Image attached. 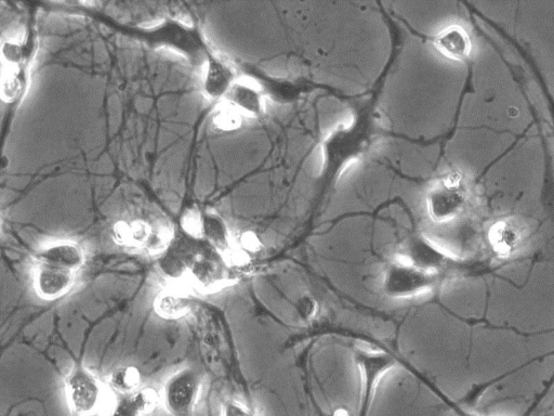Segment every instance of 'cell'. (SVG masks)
<instances>
[{"label":"cell","instance_id":"obj_5","mask_svg":"<svg viewBox=\"0 0 554 416\" xmlns=\"http://www.w3.org/2000/svg\"><path fill=\"white\" fill-rule=\"evenodd\" d=\"M203 389V377L193 368H183L163 386L161 402L171 416H192Z\"/></svg>","mask_w":554,"mask_h":416},{"label":"cell","instance_id":"obj_1","mask_svg":"<svg viewBox=\"0 0 554 416\" xmlns=\"http://www.w3.org/2000/svg\"><path fill=\"white\" fill-rule=\"evenodd\" d=\"M386 134L376 98L362 102L347 122L333 128L321 142L322 190L332 187L351 165L371 153Z\"/></svg>","mask_w":554,"mask_h":416},{"label":"cell","instance_id":"obj_23","mask_svg":"<svg viewBox=\"0 0 554 416\" xmlns=\"http://www.w3.org/2000/svg\"><path fill=\"white\" fill-rule=\"evenodd\" d=\"M221 416H257L255 411L246 405V403L230 399L223 403Z\"/></svg>","mask_w":554,"mask_h":416},{"label":"cell","instance_id":"obj_11","mask_svg":"<svg viewBox=\"0 0 554 416\" xmlns=\"http://www.w3.org/2000/svg\"><path fill=\"white\" fill-rule=\"evenodd\" d=\"M431 42L442 56L452 61L468 63L471 58L472 43L469 34L459 25H452L437 36L431 38Z\"/></svg>","mask_w":554,"mask_h":416},{"label":"cell","instance_id":"obj_7","mask_svg":"<svg viewBox=\"0 0 554 416\" xmlns=\"http://www.w3.org/2000/svg\"><path fill=\"white\" fill-rule=\"evenodd\" d=\"M353 357L362 381L360 416H367L379 382L390 370L397 367L398 362L385 351L362 348L355 349Z\"/></svg>","mask_w":554,"mask_h":416},{"label":"cell","instance_id":"obj_4","mask_svg":"<svg viewBox=\"0 0 554 416\" xmlns=\"http://www.w3.org/2000/svg\"><path fill=\"white\" fill-rule=\"evenodd\" d=\"M468 189L463 176L454 173L435 182L427 194L430 218L438 224L448 223L464 212Z\"/></svg>","mask_w":554,"mask_h":416},{"label":"cell","instance_id":"obj_16","mask_svg":"<svg viewBox=\"0 0 554 416\" xmlns=\"http://www.w3.org/2000/svg\"><path fill=\"white\" fill-rule=\"evenodd\" d=\"M237 82L235 72L227 63L211 60L208 64L205 89L210 98L218 99L230 93Z\"/></svg>","mask_w":554,"mask_h":416},{"label":"cell","instance_id":"obj_14","mask_svg":"<svg viewBox=\"0 0 554 416\" xmlns=\"http://www.w3.org/2000/svg\"><path fill=\"white\" fill-rule=\"evenodd\" d=\"M193 306L191 294L180 286H168L154 301L157 315L164 319H179L189 314Z\"/></svg>","mask_w":554,"mask_h":416},{"label":"cell","instance_id":"obj_18","mask_svg":"<svg viewBox=\"0 0 554 416\" xmlns=\"http://www.w3.org/2000/svg\"><path fill=\"white\" fill-rule=\"evenodd\" d=\"M141 374L136 367L125 366L115 370L109 379L110 386L122 395H129L139 389Z\"/></svg>","mask_w":554,"mask_h":416},{"label":"cell","instance_id":"obj_12","mask_svg":"<svg viewBox=\"0 0 554 416\" xmlns=\"http://www.w3.org/2000/svg\"><path fill=\"white\" fill-rule=\"evenodd\" d=\"M161 403V395L155 389L140 388L133 394L118 398L110 408L108 416H147Z\"/></svg>","mask_w":554,"mask_h":416},{"label":"cell","instance_id":"obj_3","mask_svg":"<svg viewBox=\"0 0 554 416\" xmlns=\"http://www.w3.org/2000/svg\"><path fill=\"white\" fill-rule=\"evenodd\" d=\"M446 278L417 269L397 259L387 266L382 276L381 288L390 298H412L438 288Z\"/></svg>","mask_w":554,"mask_h":416},{"label":"cell","instance_id":"obj_21","mask_svg":"<svg viewBox=\"0 0 554 416\" xmlns=\"http://www.w3.org/2000/svg\"><path fill=\"white\" fill-rule=\"evenodd\" d=\"M240 121L241 114L229 104L217 114L215 124L222 130H232L240 126Z\"/></svg>","mask_w":554,"mask_h":416},{"label":"cell","instance_id":"obj_26","mask_svg":"<svg viewBox=\"0 0 554 416\" xmlns=\"http://www.w3.org/2000/svg\"><path fill=\"white\" fill-rule=\"evenodd\" d=\"M332 416H350V413L348 410L340 408L334 411Z\"/></svg>","mask_w":554,"mask_h":416},{"label":"cell","instance_id":"obj_22","mask_svg":"<svg viewBox=\"0 0 554 416\" xmlns=\"http://www.w3.org/2000/svg\"><path fill=\"white\" fill-rule=\"evenodd\" d=\"M182 225L190 236L194 238H201L204 236V219L196 211L189 212L183 217Z\"/></svg>","mask_w":554,"mask_h":416},{"label":"cell","instance_id":"obj_19","mask_svg":"<svg viewBox=\"0 0 554 416\" xmlns=\"http://www.w3.org/2000/svg\"><path fill=\"white\" fill-rule=\"evenodd\" d=\"M518 54L521 56L527 65H529L534 77L535 81L538 83L540 91H542L543 97L546 101V106L549 112L550 121L554 130V96L551 93V90L549 89V86L547 84V81L545 80V76L542 71H540L538 64L536 63V60L534 57L530 54V51L527 50L524 47L518 48Z\"/></svg>","mask_w":554,"mask_h":416},{"label":"cell","instance_id":"obj_15","mask_svg":"<svg viewBox=\"0 0 554 416\" xmlns=\"http://www.w3.org/2000/svg\"><path fill=\"white\" fill-rule=\"evenodd\" d=\"M188 272L195 284L205 290L216 288L226 278L222 260L217 259L215 255L196 256L190 262Z\"/></svg>","mask_w":554,"mask_h":416},{"label":"cell","instance_id":"obj_24","mask_svg":"<svg viewBox=\"0 0 554 416\" xmlns=\"http://www.w3.org/2000/svg\"><path fill=\"white\" fill-rule=\"evenodd\" d=\"M242 250L245 253H257L261 249V242L253 232H246L241 237Z\"/></svg>","mask_w":554,"mask_h":416},{"label":"cell","instance_id":"obj_9","mask_svg":"<svg viewBox=\"0 0 554 416\" xmlns=\"http://www.w3.org/2000/svg\"><path fill=\"white\" fill-rule=\"evenodd\" d=\"M75 276L73 271L37 263L34 275L35 292L46 301H55L72 290Z\"/></svg>","mask_w":554,"mask_h":416},{"label":"cell","instance_id":"obj_20","mask_svg":"<svg viewBox=\"0 0 554 416\" xmlns=\"http://www.w3.org/2000/svg\"><path fill=\"white\" fill-rule=\"evenodd\" d=\"M319 305L316 299L311 295H302L297 299L296 311L303 322L313 320L318 314Z\"/></svg>","mask_w":554,"mask_h":416},{"label":"cell","instance_id":"obj_8","mask_svg":"<svg viewBox=\"0 0 554 416\" xmlns=\"http://www.w3.org/2000/svg\"><path fill=\"white\" fill-rule=\"evenodd\" d=\"M248 77L259 86L267 100L288 106L310 93L314 86L305 82H295L287 78L275 77L258 68H249Z\"/></svg>","mask_w":554,"mask_h":416},{"label":"cell","instance_id":"obj_17","mask_svg":"<svg viewBox=\"0 0 554 416\" xmlns=\"http://www.w3.org/2000/svg\"><path fill=\"white\" fill-rule=\"evenodd\" d=\"M203 219L205 236L216 247L217 252L228 256L234 249L226 223L216 214H207Z\"/></svg>","mask_w":554,"mask_h":416},{"label":"cell","instance_id":"obj_25","mask_svg":"<svg viewBox=\"0 0 554 416\" xmlns=\"http://www.w3.org/2000/svg\"><path fill=\"white\" fill-rule=\"evenodd\" d=\"M456 408V411L458 413L459 416H480L476 413H473V412H470V411H467L465 410L464 408H461V407H455Z\"/></svg>","mask_w":554,"mask_h":416},{"label":"cell","instance_id":"obj_2","mask_svg":"<svg viewBox=\"0 0 554 416\" xmlns=\"http://www.w3.org/2000/svg\"><path fill=\"white\" fill-rule=\"evenodd\" d=\"M69 410L74 416H95L105 405L107 388L84 366H76L64 382Z\"/></svg>","mask_w":554,"mask_h":416},{"label":"cell","instance_id":"obj_10","mask_svg":"<svg viewBox=\"0 0 554 416\" xmlns=\"http://www.w3.org/2000/svg\"><path fill=\"white\" fill-rule=\"evenodd\" d=\"M230 106L240 114L259 119L267 112V98L252 80L244 77L237 81L229 93Z\"/></svg>","mask_w":554,"mask_h":416},{"label":"cell","instance_id":"obj_13","mask_svg":"<svg viewBox=\"0 0 554 416\" xmlns=\"http://www.w3.org/2000/svg\"><path fill=\"white\" fill-rule=\"evenodd\" d=\"M37 263L77 272L85 264V254L73 242L52 243L39 252Z\"/></svg>","mask_w":554,"mask_h":416},{"label":"cell","instance_id":"obj_6","mask_svg":"<svg viewBox=\"0 0 554 416\" xmlns=\"http://www.w3.org/2000/svg\"><path fill=\"white\" fill-rule=\"evenodd\" d=\"M397 259L417 269L445 277L447 271L457 263L424 234H415L408 238L402 244Z\"/></svg>","mask_w":554,"mask_h":416}]
</instances>
